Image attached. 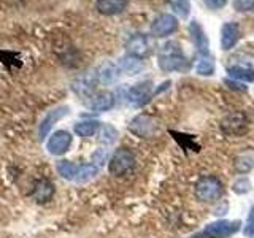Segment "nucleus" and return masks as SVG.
I'll return each instance as SVG.
<instances>
[{"label": "nucleus", "mask_w": 254, "mask_h": 238, "mask_svg": "<svg viewBox=\"0 0 254 238\" xmlns=\"http://www.w3.org/2000/svg\"><path fill=\"white\" fill-rule=\"evenodd\" d=\"M159 67L164 71H185L189 68V62L178 42H169L162 46L159 53Z\"/></svg>", "instance_id": "f257e3e1"}, {"label": "nucleus", "mask_w": 254, "mask_h": 238, "mask_svg": "<svg viewBox=\"0 0 254 238\" xmlns=\"http://www.w3.org/2000/svg\"><path fill=\"white\" fill-rule=\"evenodd\" d=\"M224 194V186L216 177H202L195 182V197L200 202L213 203Z\"/></svg>", "instance_id": "f03ea898"}, {"label": "nucleus", "mask_w": 254, "mask_h": 238, "mask_svg": "<svg viewBox=\"0 0 254 238\" xmlns=\"http://www.w3.org/2000/svg\"><path fill=\"white\" fill-rule=\"evenodd\" d=\"M161 121L157 118L151 115H138L130 121L129 130L140 138H154L161 133Z\"/></svg>", "instance_id": "7ed1b4c3"}, {"label": "nucleus", "mask_w": 254, "mask_h": 238, "mask_svg": "<svg viewBox=\"0 0 254 238\" xmlns=\"http://www.w3.org/2000/svg\"><path fill=\"white\" fill-rule=\"evenodd\" d=\"M242 227L240 221H226L221 219L206 226L200 234L194 235L192 238H229L235 235Z\"/></svg>", "instance_id": "20e7f679"}, {"label": "nucleus", "mask_w": 254, "mask_h": 238, "mask_svg": "<svg viewBox=\"0 0 254 238\" xmlns=\"http://www.w3.org/2000/svg\"><path fill=\"white\" fill-rule=\"evenodd\" d=\"M135 167V154L127 148H119L116 153L111 156L108 162V170L115 177H123V175L129 173Z\"/></svg>", "instance_id": "39448f33"}, {"label": "nucleus", "mask_w": 254, "mask_h": 238, "mask_svg": "<svg viewBox=\"0 0 254 238\" xmlns=\"http://www.w3.org/2000/svg\"><path fill=\"white\" fill-rule=\"evenodd\" d=\"M250 121L245 113L242 111H232V113L226 115L221 121V130L226 135H232V137H240V135L248 132Z\"/></svg>", "instance_id": "423d86ee"}, {"label": "nucleus", "mask_w": 254, "mask_h": 238, "mask_svg": "<svg viewBox=\"0 0 254 238\" xmlns=\"http://www.w3.org/2000/svg\"><path fill=\"white\" fill-rule=\"evenodd\" d=\"M153 97V83L151 81H141L133 84L127 91V102L133 107H143Z\"/></svg>", "instance_id": "0eeeda50"}, {"label": "nucleus", "mask_w": 254, "mask_h": 238, "mask_svg": "<svg viewBox=\"0 0 254 238\" xmlns=\"http://www.w3.org/2000/svg\"><path fill=\"white\" fill-rule=\"evenodd\" d=\"M68 113H70V108L65 107V105L56 107L51 111H48V113L45 115V118L42 119V122H40V125H38V138L43 141L48 135H50L53 125L58 121H61L62 118L68 116Z\"/></svg>", "instance_id": "6e6552de"}, {"label": "nucleus", "mask_w": 254, "mask_h": 238, "mask_svg": "<svg viewBox=\"0 0 254 238\" xmlns=\"http://www.w3.org/2000/svg\"><path fill=\"white\" fill-rule=\"evenodd\" d=\"M178 29V19L173 14H159L151 24V34L154 37H169Z\"/></svg>", "instance_id": "1a4fd4ad"}, {"label": "nucleus", "mask_w": 254, "mask_h": 238, "mask_svg": "<svg viewBox=\"0 0 254 238\" xmlns=\"http://www.w3.org/2000/svg\"><path fill=\"white\" fill-rule=\"evenodd\" d=\"M126 48H127V53H129L130 56L143 59L153 51V40L146 35H143V34H137L127 42Z\"/></svg>", "instance_id": "9d476101"}, {"label": "nucleus", "mask_w": 254, "mask_h": 238, "mask_svg": "<svg viewBox=\"0 0 254 238\" xmlns=\"http://www.w3.org/2000/svg\"><path fill=\"white\" fill-rule=\"evenodd\" d=\"M71 145V135L67 130H58L54 132L50 140L46 143L48 153L53 156H62L64 153H67L68 148Z\"/></svg>", "instance_id": "9b49d317"}, {"label": "nucleus", "mask_w": 254, "mask_h": 238, "mask_svg": "<svg viewBox=\"0 0 254 238\" xmlns=\"http://www.w3.org/2000/svg\"><path fill=\"white\" fill-rule=\"evenodd\" d=\"M115 94L110 91H100L97 94H94L87 100V108L92 111H108L115 107Z\"/></svg>", "instance_id": "f8f14e48"}, {"label": "nucleus", "mask_w": 254, "mask_h": 238, "mask_svg": "<svg viewBox=\"0 0 254 238\" xmlns=\"http://www.w3.org/2000/svg\"><path fill=\"white\" fill-rule=\"evenodd\" d=\"M97 75H95V71H87V73L78 76L75 81H73V91L78 94V95H83V97H87L89 99L92 95V91H94V86L97 84Z\"/></svg>", "instance_id": "ddd939ff"}, {"label": "nucleus", "mask_w": 254, "mask_h": 238, "mask_svg": "<svg viewBox=\"0 0 254 238\" xmlns=\"http://www.w3.org/2000/svg\"><path fill=\"white\" fill-rule=\"evenodd\" d=\"M53 195H54V186L50 179L42 178L34 182V189H32L30 197L34 198L35 202H38V203L50 202Z\"/></svg>", "instance_id": "4468645a"}, {"label": "nucleus", "mask_w": 254, "mask_h": 238, "mask_svg": "<svg viewBox=\"0 0 254 238\" xmlns=\"http://www.w3.org/2000/svg\"><path fill=\"white\" fill-rule=\"evenodd\" d=\"M240 38V27L237 22H226L221 29V48L224 51L232 50Z\"/></svg>", "instance_id": "2eb2a0df"}, {"label": "nucleus", "mask_w": 254, "mask_h": 238, "mask_svg": "<svg viewBox=\"0 0 254 238\" xmlns=\"http://www.w3.org/2000/svg\"><path fill=\"white\" fill-rule=\"evenodd\" d=\"M95 75H97L99 83L102 84H111L115 83L118 76H119V68L116 63L113 62H103L102 65L95 70Z\"/></svg>", "instance_id": "dca6fc26"}, {"label": "nucleus", "mask_w": 254, "mask_h": 238, "mask_svg": "<svg viewBox=\"0 0 254 238\" xmlns=\"http://www.w3.org/2000/svg\"><path fill=\"white\" fill-rule=\"evenodd\" d=\"M189 32H190V35H192L195 48L198 50V53H200V56L208 54V38H206V35L203 34V29L200 24L197 21H192L189 26Z\"/></svg>", "instance_id": "f3484780"}, {"label": "nucleus", "mask_w": 254, "mask_h": 238, "mask_svg": "<svg viewBox=\"0 0 254 238\" xmlns=\"http://www.w3.org/2000/svg\"><path fill=\"white\" fill-rule=\"evenodd\" d=\"M126 6H127V0H97V3H95V8L99 10V13L107 16L123 13L126 10Z\"/></svg>", "instance_id": "a211bd4d"}, {"label": "nucleus", "mask_w": 254, "mask_h": 238, "mask_svg": "<svg viewBox=\"0 0 254 238\" xmlns=\"http://www.w3.org/2000/svg\"><path fill=\"white\" fill-rule=\"evenodd\" d=\"M118 68H119V71H124V73H127V75H137L143 70V60L135 58V56L127 54V56H124V58L119 59Z\"/></svg>", "instance_id": "6ab92c4d"}, {"label": "nucleus", "mask_w": 254, "mask_h": 238, "mask_svg": "<svg viewBox=\"0 0 254 238\" xmlns=\"http://www.w3.org/2000/svg\"><path fill=\"white\" fill-rule=\"evenodd\" d=\"M254 169V149L248 148L235 157V170L238 173H248Z\"/></svg>", "instance_id": "aec40b11"}, {"label": "nucleus", "mask_w": 254, "mask_h": 238, "mask_svg": "<svg viewBox=\"0 0 254 238\" xmlns=\"http://www.w3.org/2000/svg\"><path fill=\"white\" fill-rule=\"evenodd\" d=\"M100 125L102 124L99 121H92V119H89V121H81V122L75 124V133L83 138H89L99 132Z\"/></svg>", "instance_id": "412c9836"}, {"label": "nucleus", "mask_w": 254, "mask_h": 238, "mask_svg": "<svg viewBox=\"0 0 254 238\" xmlns=\"http://www.w3.org/2000/svg\"><path fill=\"white\" fill-rule=\"evenodd\" d=\"M227 73L232 79H240V81H254V68L245 65H234L227 68Z\"/></svg>", "instance_id": "4be33fe9"}, {"label": "nucleus", "mask_w": 254, "mask_h": 238, "mask_svg": "<svg viewBox=\"0 0 254 238\" xmlns=\"http://www.w3.org/2000/svg\"><path fill=\"white\" fill-rule=\"evenodd\" d=\"M99 173V167H95L92 164H87V165H81L78 169V173L73 181H76L78 184H84V182L91 181L95 178V175Z\"/></svg>", "instance_id": "5701e85b"}, {"label": "nucleus", "mask_w": 254, "mask_h": 238, "mask_svg": "<svg viewBox=\"0 0 254 238\" xmlns=\"http://www.w3.org/2000/svg\"><path fill=\"white\" fill-rule=\"evenodd\" d=\"M195 70L198 75L202 76H211L214 73V60L210 54H205V56H200L197 60V65H195Z\"/></svg>", "instance_id": "b1692460"}, {"label": "nucleus", "mask_w": 254, "mask_h": 238, "mask_svg": "<svg viewBox=\"0 0 254 238\" xmlns=\"http://www.w3.org/2000/svg\"><path fill=\"white\" fill-rule=\"evenodd\" d=\"M56 169H58V173L64 179H75L79 167L70 161H59L58 165H56Z\"/></svg>", "instance_id": "393cba45"}, {"label": "nucleus", "mask_w": 254, "mask_h": 238, "mask_svg": "<svg viewBox=\"0 0 254 238\" xmlns=\"http://www.w3.org/2000/svg\"><path fill=\"white\" fill-rule=\"evenodd\" d=\"M118 138V130L113 125L110 124H103L99 129V141L103 145H113Z\"/></svg>", "instance_id": "a878e982"}, {"label": "nucleus", "mask_w": 254, "mask_h": 238, "mask_svg": "<svg viewBox=\"0 0 254 238\" xmlns=\"http://www.w3.org/2000/svg\"><path fill=\"white\" fill-rule=\"evenodd\" d=\"M170 6L173 8V11L180 18L186 19L190 13V2L189 0H169Z\"/></svg>", "instance_id": "bb28decb"}, {"label": "nucleus", "mask_w": 254, "mask_h": 238, "mask_svg": "<svg viewBox=\"0 0 254 238\" xmlns=\"http://www.w3.org/2000/svg\"><path fill=\"white\" fill-rule=\"evenodd\" d=\"M91 161H92V165L99 167V169H100V167L108 161V149L100 148L97 151H94L92 156H91Z\"/></svg>", "instance_id": "cd10ccee"}, {"label": "nucleus", "mask_w": 254, "mask_h": 238, "mask_svg": "<svg viewBox=\"0 0 254 238\" xmlns=\"http://www.w3.org/2000/svg\"><path fill=\"white\" fill-rule=\"evenodd\" d=\"M234 192L238 194V195H243L246 192H250V189H251V181L248 178H238L235 182H234Z\"/></svg>", "instance_id": "c85d7f7f"}, {"label": "nucleus", "mask_w": 254, "mask_h": 238, "mask_svg": "<svg viewBox=\"0 0 254 238\" xmlns=\"http://www.w3.org/2000/svg\"><path fill=\"white\" fill-rule=\"evenodd\" d=\"M243 234H245V237H248V238H254V206H251V208H250L248 219H246V226L243 229Z\"/></svg>", "instance_id": "c756f323"}, {"label": "nucleus", "mask_w": 254, "mask_h": 238, "mask_svg": "<svg viewBox=\"0 0 254 238\" xmlns=\"http://www.w3.org/2000/svg\"><path fill=\"white\" fill-rule=\"evenodd\" d=\"M234 8L240 13L254 10V0H234Z\"/></svg>", "instance_id": "7c9ffc66"}, {"label": "nucleus", "mask_w": 254, "mask_h": 238, "mask_svg": "<svg viewBox=\"0 0 254 238\" xmlns=\"http://www.w3.org/2000/svg\"><path fill=\"white\" fill-rule=\"evenodd\" d=\"M206 8H210V10H219V8L226 6L227 0H203Z\"/></svg>", "instance_id": "2f4dec72"}, {"label": "nucleus", "mask_w": 254, "mask_h": 238, "mask_svg": "<svg viewBox=\"0 0 254 238\" xmlns=\"http://www.w3.org/2000/svg\"><path fill=\"white\" fill-rule=\"evenodd\" d=\"M226 84L230 87V89H234V91H242V92L246 91V86H243L242 83H237L235 79H226Z\"/></svg>", "instance_id": "473e14b6"}, {"label": "nucleus", "mask_w": 254, "mask_h": 238, "mask_svg": "<svg viewBox=\"0 0 254 238\" xmlns=\"http://www.w3.org/2000/svg\"><path fill=\"white\" fill-rule=\"evenodd\" d=\"M227 210H229V203L227 202H222L218 208H214V211H213V214L214 216H222V214H226L227 213Z\"/></svg>", "instance_id": "72a5a7b5"}]
</instances>
